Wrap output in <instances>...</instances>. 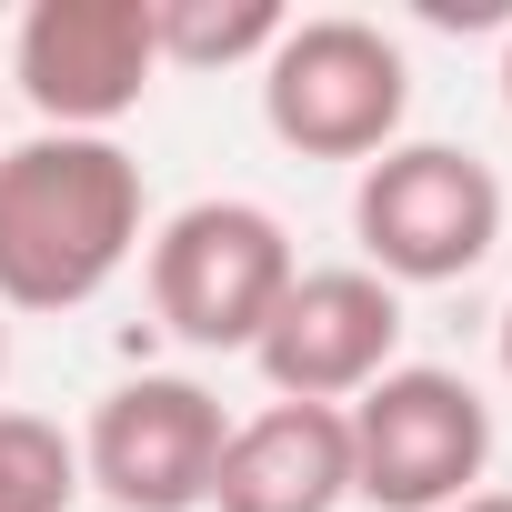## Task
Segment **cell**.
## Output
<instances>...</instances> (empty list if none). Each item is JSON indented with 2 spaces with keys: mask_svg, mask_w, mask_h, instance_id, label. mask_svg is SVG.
I'll return each mask as SVG.
<instances>
[{
  "mask_svg": "<svg viewBox=\"0 0 512 512\" xmlns=\"http://www.w3.org/2000/svg\"><path fill=\"white\" fill-rule=\"evenodd\" d=\"M151 241V191L121 141L31 131L0 151V312H91Z\"/></svg>",
  "mask_w": 512,
  "mask_h": 512,
  "instance_id": "6da1fadb",
  "label": "cell"
},
{
  "mask_svg": "<svg viewBox=\"0 0 512 512\" xmlns=\"http://www.w3.org/2000/svg\"><path fill=\"white\" fill-rule=\"evenodd\" d=\"M352 241L362 272L392 292L472 282L502 251V171L462 141H392L352 181Z\"/></svg>",
  "mask_w": 512,
  "mask_h": 512,
  "instance_id": "7a4b0ae2",
  "label": "cell"
},
{
  "mask_svg": "<svg viewBox=\"0 0 512 512\" xmlns=\"http://www.w3.org/2000/svg\"><path fill=\"white\" fill-rule=\"evenodd\" d=\"M412 121V51L362 11H312L262 61V131L302 161H382Z\"/></svg>",
  "mask_w": 512,
  "mask_h": 512,
  "instance_id": "3957f363",
  "label": "cell"
},
{
  "mask_svg": "<svg viewBox=\"0 0 512 512\" xmlns=\"http://www.w3.org/2000/svg\"><path fill=\"white\" fill-rule=\"evenodd\" d=\"M141 272H151V322L171 342H191V352H251L262 322L282 312L302 251H292L282 211L241 201V191H211V201H181L151 231Z\"/></svg>",
  "mask_w": 512,
  "mask_h": 512,
  "instance_id": "277c9868",
  "label": "cell"
},
{
  "mask_svg": "<svg viewBox=\"0 0 512 512\" xmlns=\"http://www.w3.org/2000/svg\"><path fill=\"white\" fill-rule=\"evenodd\" d=\"M342 422H352V502L372 512H452L492 472V402L442 362H392L362 402H342Z\"/></svg>",
  "mask_w": 512,
  "mask_h": 512,
  "instance_id": "5b68a950",
  "label": "cell"
},
{
  "mask_svg": "<svg viewBox=\"0 0 512 512\" xmlns=\"http://www.w3.org/2000/svg\"><path fill=\"white\" fill-rule=\"evenodd\" d=\"M71 442H81V492H101L111 512H201L231 412L191 372H141V382H111Z\"/></svg>",
  "mask_w": 512,
  "mask_h": 512,
  "instance_id": "8992f818",
  "label": "cell"
},
{
  "mask_svg": "<svg viewBox=\"0 0 512 512\" xmlns=\"http://www.w3.org/2000/svg\"><path fill=\"white\" fill-rule=\"evenodd\" d=\"M11 81L41 131H91L111 141L151 81H161V41H151V0H31L11 21Z\"/></svg>",
  "mask_w": 512,
  "mask_h": 512,
  "instance_id": "52a82bcc",
  "label": "cell"
},
{
  "mask_svg": "<svg viewBox=\"0 0 512 512\" xmlns=\"http://www.w3.org/2000/svg\"><path fill=\"white\" fill-rule=\"evenodd\" d=\"M402 362V292L372 282L362 262H322V272H292L282 312L251 342V372L272 382V402H362L382 372Z\"/></svg>",
  "mask_w": 512,
  "mask_h": 512,
  "instance_id": "ba28073f",
  "label": "cell"
},
{
  "mask_svg": "<svg viewBox=\"0 0 512 512\" xmlns=\"http://www.w3.org/2000/svg\"><path fill=\"white\" fill-rule=\"evenodd\" d=\"M352 502V422L322 402L241 412L201 512H342Z\"/></svg>",
  "mask_w": 512,
  "mask_h": 512,
  "instance_id": "9c48e42d",
  "label": "cell"
},
{
  "mask_svg": "<svg viewBox=\"0 0 512 512\" xmlns=\"http://www.w3.org/2000/svg\"><path fill=\"white\" fill-rule=\"evenodd\" d=\"M292 31L282 0H151V41H161V71H262L272 41Z\"/></svg>",
  "mask_w": 512,
  "mask_h": 512,
  "instance_id": "30bf717a",
  "label": "cell"
},
{
  "mask_svg": "<svg viewBox=\"0 0 512 512\" xmlns=\"http://www.w3.org/2000/svg\"><path fill=\"white\" fill-rule=\"evenodd\" d=\"M81 502V442L51 412H0V512H71Z\"/></svg>",
  "mask_w": 512,
  "mask_h": 512,
  "instance_id": "8fae6325",
  "label": "cell"
},
{
  "mask_svg": "<svg viewBox=\"0 0 512 512\" xmlns=\"http://www.w3.org/2000/svg\"><path fill=\"white\" fill-rule=\"evenodd\" d=\"M452 512H512V492H492V482H482V492H462Z\"/></svg>",
  "mask_w": 512,
  "mask_h": 512,
  "instance_id": "7c38bea8",
  "label": "cell"
},
{
  "mask_svg": "<svg viewBox=\"0 0 512 512\" xmlns=\"http://www.w3.org/2000/svg\"><path fill=\"white\" fill-rule=\"evenodd\" d=\"M502 382H512V302H502Z\"/></svg>",
  "mask_w": 512,
  "mask_h": 512,
  "instance_id": "4fadbf2b",
  "label": "cell"
},
{
  "mask_svg": "<svg viewBox=\"0 0 512 512\" xmlns=\"http://www.w3.org/2000/svg\"><path fill=\"white\" fill-rule=\"evenodd\" d=\"M502 111H512V31H502Z\"/></svg>",
  "mask_w": 512,
  "mask_h": 512,
  "instance_id": "5bb4252c",
  "label": "cell"
},
{
  "mask_svg": "<svg viewBox=\"0 0 512 512\" xmlns=\"http://www.w3.org/2000/svg\"><path fill=\"white\" fill-rule=\"evenodd\" d=\"M0 372H11V312H0Z\"/></svg>",
  "mask_w": 512,
  "mask_h": 512,
  "instance_id": "9a60e30c",
  "label": "cell"
}]
</instances>
